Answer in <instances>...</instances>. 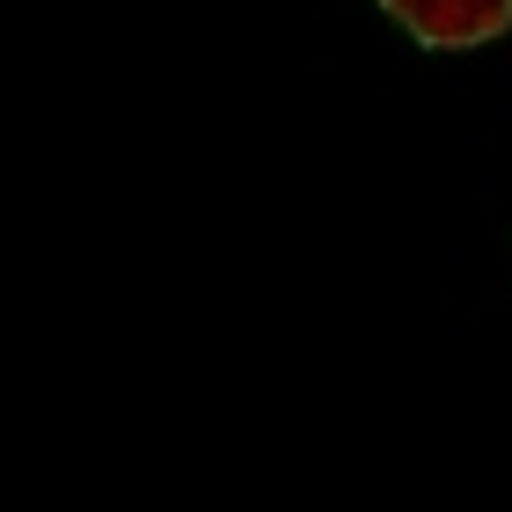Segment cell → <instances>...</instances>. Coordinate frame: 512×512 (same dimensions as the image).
Masks as SVG:
<instances>
[{
	"label": "cell",
	"mask_w": 512,
	"mask_h": 512,
	"mask_svg": "<svg viewBox=\"0 0 512 512\" xmlns=\"http://www.w3.org/2000/svg\"><path fill=\"white\" fill-rule=\"evenodd\" d=\"M381 8L425 52H476L512 30V0H381Z\"/></svg>",
	"instance_id": "6da1fadb"
}]
</instances>
